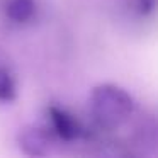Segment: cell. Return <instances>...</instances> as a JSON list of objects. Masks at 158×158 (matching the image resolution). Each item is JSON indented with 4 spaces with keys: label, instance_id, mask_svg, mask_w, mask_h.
Listing matches in <instances>:
<instances>
[{
    "label": "cell",
    "instance_id": "6da1fadb",
    "mask_svg": "<svg viewBox=\"0 0 158 158\" xmlns=\"http://www.w3.org/2000/svg\"><path fill=\"white\" fill-rule=\"evenodd\" d=\"M94 117L106 127H116L129 117L133 112L131 95L116 85H99L90 95Z\"/></svg>",
    "mask_w": 158,
    "mask_h": 158
},
{
    "label": "cell",
    "instance_id": "3957f363",
    "mask_svg": "<svg viewBox=\"0 0 158 158\" xmlns=\"http://www.w3.org/2000/svg\"><path fill=\"white\" fill-rule=\"evenodd\" d=\"M49 119H51L55 133L60 138H63V139H75L80 134L78 123L70 114H66L65 110L58 109V107H51L49 109Z\"/></svg>",
    "mask_w": 158,
    "mask_h": 158
},
{
    "label": "cell",
    "instance_id": "7a4b0ae2",
    "mask_svg": "<svg viewBox=\"0 0 158 158\" xmlns=\"http://www.w3.org/2000/svg\"><path fill=\"white\" fill-rule=\"evenodd\" d=\"M19 144L22 151L31 156H41L48 153V138L39 127H26L19 134Z\"/></svg>",
    "mask_w": 158,
    "mask_h": 158
},
{
    "label": "cell",
    "instance_id": "277c9868",
    "mask_svg": "<svg viewBox=\"0 0 158 158\" xmlns=\"http://www.w3.org/2000/svg\"><path fill=\"white\" fill-rule=\"evenodd\" d=\"M5 14L15 24H26L36 14L34 0H7L5 4Z\"/></svg>",
    "mask_w": 158,
    "mask_h": 158
},
{
    "label": "cell",
    "instance_id": "5b68a950",
    "mask_svg": "<svg viewBox=\"0 0 158 158\" xmlns=\"http://www.w3.org/2000/svg\"><path fill=\"white\" fill-rule=\"evenodd\" d=\"M15 82L5 68H0V102H12L15 99Z\"/></svg>",
    "mask_w": 158,
    "mask_h": 158
}]
</instances>
